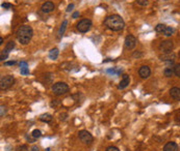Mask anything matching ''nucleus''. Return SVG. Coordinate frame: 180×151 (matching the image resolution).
<instances>
[{
	"label": "nucleus",
	"mask_w": 180,
	"mask_h": 151,
	"mask_svg": "<svg viewBox=\"0 0 180 151\" xmlns=\"http://www.w3.org/2000/svg\"><path fill=\"white\" fill-rule=\"evenodd\" d=\"M58 54H59V50L57 48H53V49H51L49 51V58L52 59V60H55L58 57Z\"/></svg>",
	"instance_id": "17"
},
{
	"label": "nucleus",
	"mask_w": 180,
	"mask_h": 151,
	"mask_svg": "<svg viewBox=\"0 0 180 151\" xmlns=\"http://www.w3.org/2000/svg\"><path fill=\"white\" fill-rule=\"evenodd\" d=\"M170 95L172 98H174L175 100H180V88L173 87L170 90Z\"/></svg>",
	"instance_id": "14"
},
{
	"label": "nucleus",
	"mask_w": 180,
	"mask_h": 151,
	"mask_svg": "<svg viewBox=\"0 0 180 151\" xmlns=\"http://www.w3.org/2000/svg\"><path fill=\"white\" fill-rule=\"evenodd\" d=\"M31 136L33 137V139L36 140L38 139V138H40V137L42 136V133L40 129H35V131H33V133H31Z\"/></svg>",
	"instance_id": "23"
},
{
	"label": "nucleus",
	"mask_w": 180,
	"mask_h": 151,
	"mask_svg": "<svg viewBox=\"0 0 180 151\" xmlns=\"http://www.w3.org/2000/svg\"><path fill=\"white\" fill-rule=\"evenodd\" d=\"M107 73L108 74H112V75H116V76H118V75H120V74L122 73V70H115V68H110V70H106Z\"/></svg>",
	"instance_id": "25"
},
{
	"label": "nucleus",
	"mask_w": 180,
	"mask_h": 151,
	"mask_svg": "<svg viewBox=\"0 0 180 151\" xmlns=\"http://www.w3.org/2000/svg\"><path fill=\"white\" fill-rule=\"evenodd\" d=\"M173 49H174V44H173V41H169V39L168 41H163L161 44L159 45V50L162 53H165V54H167V53H172Z\"/></svg>",
	"instance_id": "7"
},
{
	"label": "nucleus",
	"mask_w": 180,
	"mask_h": 151,
	"mask_svg": "<svg viewBox=\"0 0 180 151\" xmlns=\"http://www.w3.org/2000/svg\"><path fill=\"white\" fill-rule=\"evenodd\" d=\"M178 149L179 147L175 142H168L163 147V151H178Z\"/></svg>",
	"instance_id": "13"
},
{
	"label": "nucleus",
	"mask_w": 180,
	"mask_h": 151,
	"mask_svg": "<svg viewBox=\"0 0 180 151\" xmlns=\"http://www.w3.org/2000/svg\"><path fill=\"white\" fill-rule=\"evenodd\" d=\"M17 39L21 45L26 46L29 44L33 35V30L29 25H22L17 30Z\"/></svg>",
	"instance_id": "2"
},
{
	"label": "nucleus",
	"mask_w": 180,
	"mask_h": 151,
	"mask_svg": "<svg viewBox=\"0 0 180 151\" xmlns=\"http://www.w3.org/2000/svg\"><path fill=\"white\" fill-rule=\"evenodd\" d=\"M17 63V61H5L4 65H15Z\"/></svg>",
	"instance_id": "32"
},
{
	"label": "nucleus",
	"mask_w": 180,
	"mask_h": 151,
	"mask_svg": "<svg viewBox=\"0 0 180 151\" xmlns=\"http://www.w3.org/2000/svg\"><path fill=\"white\" fill-rule=\"evenodd\" d=\"M165 28H167V25H165V24H158L155 27V31L158 32V33H163Z\"/></svg>",
	"instance_id": "22"
},
{
	"label": "nucleus",
	"mask_w": 180,
	"mask_h": 151,
	"mask_svg": "<svg viewBox=\"0 0 180 151\" xmlns=\"http://www.w3.org/2000/svg\"><path fill=\"white\" fill-rule=\"evenodd\" d=\"M52 119H53L52 115H51V114H48V113L42 114L41 116H40V120H41L42 122H46V123L51 122L52 121Z\"/></svg>",
	"instance_id": "16"
},
{
	"label": "nucleus",
	"mask_w": 180,
	"mask_h": 151,
	"mask_svg": "<svg viewBox=\"0 0 180 151\" xmlns=\"http://www.w3.org/2000/svg\"><path fill=\"white\" fill-rule=\"evenodd\" d=\"M92 26H93V23H92L91 20H89V19H82V20H80L77 23L76 28L81 33H86V32H88L91 29Z\"/></svg>",
	"instance_id": "5"
},
{
	"label": "nucleus",
	"mask_w": 180,
	"mask_h": 151,
	"mask_svg": "<svg viewBox=\"0 0 180 151\" xmlns=\"http://www.w3.org/2000/svg\"><path fill=\"white\" fill-rule=\"evenodd\" d=\"M78 17H79V12H73V15H72V18H73V19H76V18H78Z\"/></svg>",
	"instance_id": "35"
},
{
	"label": "nucleus",
	"mask_w": 180,
	"mask_h": 151,
	"mask_svg": "<svg viewBox=\"0 0 180 151\" xmlns=\"http://www.w3.org/2000/svg\"><path fill=\"white\" fill-rule=\"evenodd\" d=\"M67 114H60V120H66V118H67Z\"/></svg>",
	"instance_id": "37"
},
{
	"label": "nucleus",
	"mask_w": 180,
	"mask_h": 151,
	"mask_svg": "<svg viewBox=\"0 0 180 151\" xmlns=\"http://www.w3.org/2000/svg\"><path fill=\"white\" fill-rule=\"evenodd\" d=\"M124 45H125V48H126V49L132 50L136 45V38L131 34L127 35L126 38H125Z\"/></svg>",
	"instance_id": "8"
},
{
	"label": "nucleus",
	"mask_w": 180,
	"mask_h": 151,
	"mask_svg": "<svg viewBox=\"0 0 180 151\" xmlns=\"http://www.w3.org/2000/svg\"><path fill=\"white\" fill-rule=\"evenodd\" d=\"M175 57H176V55H175L174 53H167V54H162V55L159 56L160 60L162 61H168V62H173V61L175 60Z\"/></svg>",
	"instance_id": "12"
},
{
	"label": "nucleus",
	"mask_w": 180,
	"mask_h": 151,
	"mask_svg": "<svg viewBox=\"0 0 180 151\" xmlns=\"http://www.w3.org/2000/svg\"><path fill=\"white\" fill-rule=\"evenodd\" d=\"M15 46H16L15 41H9V43L5 45V47H4V50H6L7 52L11 53V51H13V49L15 48Z\"/></svg>",
	"instance_id": "20"
},
{
	"label": "nucleus",
	"mask_w": 180,
	"mask_h": 151,
	"mask_svg": "<svg viewBox=\"0 0 180 151\" xmlns=\"http://www.w3.org/2000/svg\"><path fill=\"white\" fill-rule=\"evenodd\" d=\"M31 151H39V147L38 146H36V145H33V147H31V149H30Z\"/></svg>",
	"instance_id": "38"
},
{
	"label": "nucleus",
	"mask_w": 180,
	"mask_h": 151,
	"mask_svg": "<svg viewBox=\"0 0 180 151\" xmlns=\"http://www.w3.org/2000/svg\"><path fill=\"white\" fill-rule=\"evenodd\" d=\"M174 32H175V29L173 28V27L167 26V28H165V30L163 31V33H162V34L165 35V36H171V35L173 34Z\"/></svg>",
	"instance_id": "21"
},
{
	"label": "nucleus",
	"mask_w": 180,
	"mask_h": 151,
	"mask_svg": "<svg viewBox=\"0 0 180 151\" xmlns=\"http://www.w3.org/2000/svg\"><path fill=\"white\" fill-rule=\"evenodd\" d=\"M52 92L55 94V95H64L67 92H69V86L68 84H66L65 82H57V83H54L52 85Z\"/></svg>",
	"instance_id": "3"
},
{
	"label": "nucleus",
	"mask_w": 180,
	"mask_h": 151,
	"mask_svg": "<svg viewBox=\"0 0 180 151\" xmlns=\"http://www.w3.org/2000/svg\"><path fill=\"white\" fill-rule=\"evenodd\" d=\"M59 104H60V102H59L58 99H54L53 102H51L50 106H51V107H52V108H53V107H56V106H57V105H59Z\"/></svg>",
	"instance_id": "30"
},
{
	"label": "nucleus",
	"mask_w": 180,
	"mask_h": 151,
	"mask_svg": "<svg viewBox=\"0 0 180 151\" xmlns=\"http://www.w3.org/2000/svg\"><path fill=\"white\" fill-rule=\"evenodd\" d=\"M1 6H2L3 9H11V7H12V4H11V3H2V4H1Z\"/></svg>",
	"instance_id": "31"
},
{
	"label": "nucleus",
	"mask_w": 180,
	"mask_h": 151,
	"mask_svg": "<svg viewBox=\"0 0 180 151\" xmlns=\"http://www.w3.org/2000/svg\"><path fill=\"white\" fill-rule=\"evenodd\" d=\"M132 56L134 57V58H136V57H137V58H139V57H142V56H143V54H142V53H139V52H134Z\"/></svg>",
	"instance_id": "33"
},
{
	"label": "nucleus",
	"mask_w": 180,
	"mask_h": 151,
	"mask_svg": "<svg viewBox=\"0 0 180 151\" xmlns=\"http://www.w3.org/2000/svg\"><path fill=\"white\" fill-rule=\"evenodd\" d=\"M54 9H55V5H54L53 2H51V1H47V2H45L42 4L41 6V9L43 12H46V14H48V12H51L52 11H54Z\"/></svg>",
	"instance_id": "10"
},
{
	"label": "nucleus",
	"mask_w": 180,
	"mask_h": 151,
	"mask_svg": "<svg viewBox=\"0 0 180 151\" xmlns=\"http://www.w3.org/2000/svg\"><path fill=\"white\" fill-rule=\"evenodd\" d=\"M174 72H175V75L180 78V64H176V65H175Z\"/></svg>",
	"instance_id": "27"
},
{
	"label": "nucleus",
	"mask_w": 180,
	"mask_h": 151,
	"mask_svg": "<svg viewBox=\"0 0 180 151\" xmlns=\"http://www.w3.org/2000/svg\"><path fill=\"white\" fill-rule=\"evenodd\" d=\"M9 52H7L6 50H2V52H1V56H0V60L3 61V60H5L7 57H9Z\"/></svg>",
	"instance_id": "24"
},
{
	"label": "nucleus",
	"mask_w": 180,
	"mask_h": 151,
	"mask_svg": "<svg viewBox=\"0 0 180 151\" xmlns=\"http://www.w3.org/2000/svg\"><path fill=\"white\" fill-rule=\"evenodd\" d=\"M2 44H3V38L0 37V45H2Z\"/></svg>",
	"instance_id": "39"
},
{
	"label": "nucleus",
	"mask_w": 180,
	"mask_h": 151,
	"mask_svg": "<svg viewBox=\"0 0 180 151\" xmlns=\"http://www.w3.org/2000/svg\"><path fill=\"white\" fill-rule=\"evenodd\" d=\"M78 138H79V140L83 144H86V145H91L92 143H93V141H94L93 136L90 134L89 131H84V129H83V131H80L79 133H78Z\"/></svg>",
	"instance_id": "6"
},
{
	"label": "nucleus",
	"mask_w": 180,
	"mask_h": 151,
	"mask_svg": "<svg viewBox=\"0 0 180 151\" xmlns=\"http://www.w3.org/2000/svg\"><path fill=\"white\" fill-rule=\"evenodd\" d=\"M104 25L112 31H120L125 27V22L121 16L112 15L105 18Z\"/></svg>",
	"instance_id": "1"
},
{
	"label": "nucleus",
	"mask_w": 180,
	"mask_h": 151,
	"mask_svg": "<svg viewBox=\"0 0 180 151\" xmlns=\"http://www.w3.org/2000/svg\"><path fill=\"white\" fill-rule=\"evenodd\" d=\"M15 84V78L11 75H6L1 77V80H0V88L2 90H5V89H9Z\"/></svg>",
	"instance_id": "4"
},
{
	"label": "nucleus",
	"mask_w": 180,
	"mask_h": 151,
	"mask_svg": "<svg viewBox=\"0 0 180 151\" xmlns=\"http://www.w3.org/2000/svg\"><path fill=\"white\" fill-rule=\"evenodd\" d=\"M151 75V70L150 67L147 66V65H143V66L139 67V76L142 79H147L149 78Z\"/></svg>",
	"instance_id": "9"
},
{
	"label": "nucleus",
	"mask_w": 180,
	"mask_h": 151,
	"mask_svg": "<svg viewBox=\"0 0 180 151\" xmlns=\"http://www.w3.org/2000/svg\"><path fill=\"white\" fill-rule=\"evenodd\" d=\"M16 151H29V149L27 148L26 145H20L16 148Z\"/></svg>",
	"instance_id": "26"
},
{
	"label": "nucleus",
	"mask_w": 180,
	"mask_h": 151,
	"mask_svg": "<svg viewBox=\"0 0 180 151\" xmlns=\"http://www.w3.org/2000/svg\"><path fill=\"white\" fill-rule=\"evenodd\" d=\"M67 25H68V21L65 20L62 23L60 28H59V30H58V37L59 38L62 37V35H64V33H65V31H66V28H67Z\"/></svg>",
	"instance_id": "18"
},
{
	"label": "nucleus",
	"mask_w": 180,
	"mask_h": 151,
	"mask_svg": "<svg viewBox=\"0 0 180 151\" xmlns=\"http://www.w3.org/2000/svg\"><path fill=\"white\" fill-rule=\"evenodd\" d=\"M4 113H5V108L3 107V106H1V117H3Z\"/></svg>",
	"instance_id": "36"
},
{
	"label": "nucleus",
	"mask_w": 180,
	"mask_h": 151,
	"mask_svg": "<svg viewBox=\"0 0 180 151\" xmlns=\"http://www.w3.org/2000/svg\"><path fill=\"white\" fill-rule=\"evenodd\" d=\"M127 151H130V150H127Z\"/></svg>",
	"instance_id": "40"
},
{
	"label": "nucleus",
	"mask_w": 180,
	"mask_h": 151,
	"mask_svg": "<svg viewBox=\"0 0 180 151\" xmlns=\"http://www.w3.org/2000/svg\"><path fill=\"white\" fill-rule=\"evenodd\" d=\"M130 83V78H129V76L128 75H123V78H122L121 82L119 83L118 85V89H120V90H122V89H125V88L129 85Z\"/></svg>",
	"instance_id": "11"
},
{
	"label": "nucleus",
	"mask_w": 180,
	"mask_h": 151,
	"mask_svg": "<svg viewBox=\"0 0 180 151\" xmlns=\"http://www.w3.org/2000/svg\"><path fill=\"white\" fill-rule=\"evenodd\" d=\"M105 151H120V150H119V148L116 147V146H109V147H107Z\"/></svg>",
	"instance_id": "29"
},
{
	"label": "nucleus",
	"mask_w": 180,
	"mask_h": 151,
	"mask_svg": "<svg viewBox=\"0 0 180 151\" xmlns=\"http://www.w3.org/2000/svg\"><path fill=\"white\" fill-rule=\"evenodd\" d=\"M20 73L23 76H26L29 74V68H28V64H27L26 61H21L20 62Z\"/></svg>",
	"instance_id": "15"
},
{
	"label": "nucleus",
	"mask_w": 180,
	"mask_h": 151,
	"mask_svg": "<svg viewBox=\"0 0 180 151\" xmlns=\"http://www.w3.org/2000/svg\"><path fill=\"white\" fill-rule=\"evenodd\" d=\"M136 2H137V4H139V5L146 6V5H148L149 1H148V0H136Z\"/></svg>",
	"instance_id": "28"
},
{
	"label": "nucleus",
	"mask_w": 180,
	"mask_h": 151,
	"mask_svg": "<svg viewBox=\"0 0 180 151\" xmlns=\"http://www.w3.org/2000/svg\"><path fill=\"white\" fill-rule=\"evenodd\" d=\"M163 75H165L167 78H171V77H173V76L175 75L174 67H167V68H165V70H163Z\"/></svg>",
	"instance_id": "19"
},
{
	"label": "nucleus",
	"mask_w": 180,
	"mask_h": 151,
	"mask_svg": "<svg viewBox=\"0 0 180 151\" xmlns=\"http://www.w3.org/2000/svg\"><path fill=\"white\" fill-rule=\"evenodd\" d=\"M73 7H74V4H73V3L69 4L68 7H67V9H66V11H67V12H71L72 9H73Z\"/></svg>",
	"instance_id": "34"
}]
</instances>
